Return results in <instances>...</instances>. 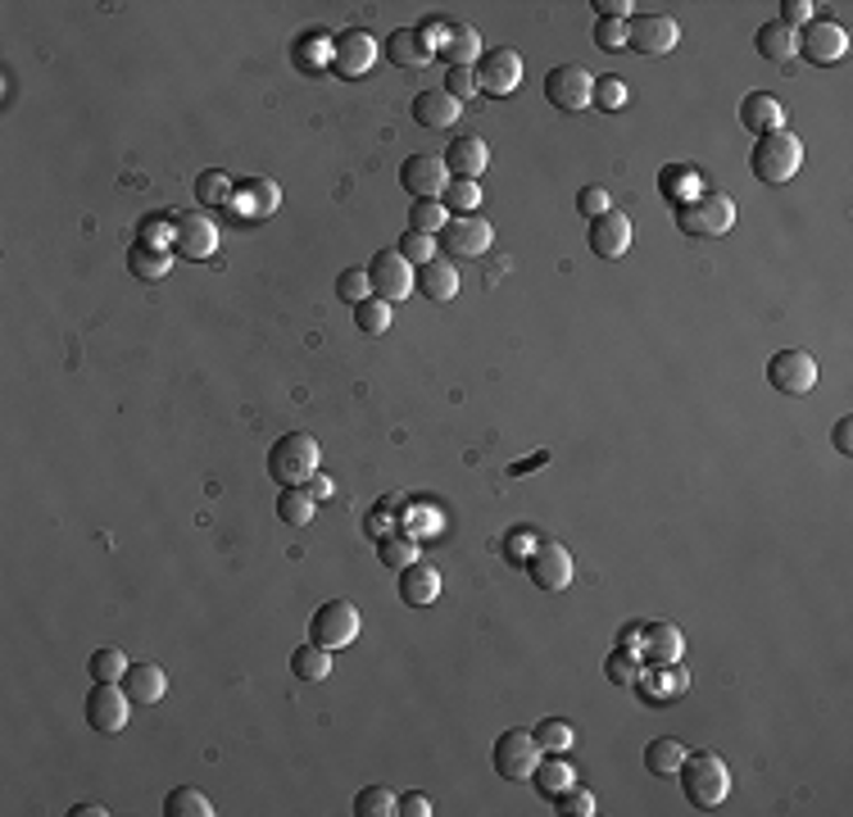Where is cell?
Instances as JSON below:
<instances>
[{"label": "cell", "instance_id": "obj_1", "mask_svg": "<svg viewBox=\"0 0 853 817\" xmlns=\"http://www.w3.org/2000/svg\"><path fill=\"white\" fill-rule=\"evenodd\" d=\"M677 782H681L690 808L713 813V808H722L726 795H731V767H726L718 754H709V750H703V754H686V763H681V772H677Z\"/></svg>", "mask_w": 853, "mask_h": 817}, {"label": "cell", "instance_id": "obj_2", "mask_svg": "<svg viewBox=\"0 0 853 817\" xmlns=\"http://www.w3.org/2000/svg\"><path fill=\"white\" fill-rule=\"evenodd\" d=\"M799 168H803V141L790 128H776V132L754 141L750 173L763 182V187H786Z\"/></svg>", "mask_w": 853, "mask_h": 817}, {"label": "cell", "instance_id": "obj_3", "mask_svg": "<svg viewBox=\"0 0 853 817\" xmlns=\"http://www.w3.org/2000/svg\"><path fill=\"white\" fill-rule=\"evenodd\" d=\"M322 464V445L309 432H286L269 450V477L277 487H305Z\"/></svg>", "mask_w": 853, "mask_h": 817}, {"label": "cell", "instance_id": "obj_4", "mask_svg": "<svg viewBox=\"0 0 853 817\" xmlns=\"http://www.w3.org/2000/svg\"><path fill=\"white\" fill-rule=\"evenodd\" d=\"M677 228L686 237H726L735 228V200L726 192H695L677 205Z\"/></svg>", "mask_w": 853, "mask_h": 817}, {"label": "cell", "instance_id": "obj_5", "mask_svg": "<svg viewBox=\"0 0 853 817\" xmlns=\"http://www.w3.org/2000/svg\"><path fill=\"white\" fill-rule=\"evenodd\" d=\"M636 658L641 667H649V673H663V667H672L686 658V636H681V627L672 622H636Z\"/></svg>", "mask_w": 853, "mask_h": 817}, {"label": "cell", "instance_id": "obj_6", "mask_svg": "<svg viewBox=\"0 0 853 817\" xmlns=\"http://www.w3.org/2000/svg\"><path fill=\"white\" fill-rule=\"evenodd\" d=\"M540 745H536V731L527 727H513L495 740V772L504 782H532L536 767H540Z\"/></svg>", "mask_w": 853, "mask_h": 817}, {"label": "cell", "instance_id": "obj_7", "mask_svg": "<svg viewBox=\"0 0 853 817\" xmlns=\"http://www.w3.org/2000/svg\"><path fill=\"white\" fill-rule=\"evenodd\" d=\"M359 627H363V618L350 600H327V604H318V613L309 622V641L322 650H346L359 641Z\"/></svg>", "mask_w": 853, "mask_h": 817}, {"label": "cell", "instance_id": "obj_8", "mask_svg": "<svg viewBox=\"0 0 853 817\" xmlns=\"http://www.w3.org/2000/svg\"><path fill=\"white\" fill-rule=\"evenodd\" d=\"M368 282H373L378 301L400 305V301H409V291L418 286V273H414V264L400 250H378L373 264H368Z\"/></svg>", "mask_w": 853, "mask_h": 817}, {"label": "cell", "instance_id": "obj_9", "mask_svg": "<svg viewBox=\"0 0 853 817\" xmlns=\"http://www.w3.org/2000/svg\"><path fill=\"white\" fill-rule=\"evenodd\" d=\"M677 46H681V23L672 14H632V19H626V51L667 55Z\"/></svg>", "mask_w": 853, "mask_h": 817}, {"label": "cell", "instance_id": "obj_10", "mask_svg": "<svg viewBox=\"0 0 853 817\" xmlns=\"http://www.w3.org/2000/svg\"><path fill=\"white\" fill-rule=\"evenodd\" d=\"M132 718V695L123 690V682H96V690L87 695V727L100 736H119Z\"/></svg>", "mask_w": 853, "mask_h": 817}, {"label": "cell", "instance_id": "obj_11", "mask_svg": "<svg viewBox=\"0 0 853 817\" xmlns=\"http://www.w3.org/2000/svg\"><path fill=\"white\" fill-rule=\"evenodd\" d=\"M590 91H595V78L581 64H559L545 73V100L559 109V115H581L590 105Z\"/></svg>", "mask_w": 853, "mask_h": 817}, {"label": "cell", "instance_id": "obj_12", "mask_svg": "<svg viewBox=\"0 0 853 817\" xmlns=\"http://www.w3.org/2000/svg\"><path fill=\"white\" fill-rule=\"evenodd\" d=\"M472 78H477V91L486 96H513L517 83H523V55L500 46V51H481V59L472 64Z\"/></svg>", "mask_w": 853, "mask_h": 817}, {"label": "cell", "instance_id": "obj_13", "mask_svg": "<svg viewBox=\"0 0 853 817\" xmlns=\"http://www.w3.org/2000/svg\"><path fill=\"white\" fill-rule=\"evenodd\" d=\"M378 55H382L378 36L363 32V28H346L341 36H331V68H337L341 78H363V73L378 64Z\"/></svg>", "mask_w": 853, "mask_h": 817}, {"label": "cell", "instance_id": "obj_14", "mask_svg": "<svg viewBox=\"0 0 853 817\" xmlns=\"http://www.w3.org/2000/svg\"><path fill=\"white\" fill-rule=\"evenodd\" d=\"M491 241H495V228L486 218H477V214L450 218V222H445V232H440L445 259H477V254L491 250Z\"/></svg>", "mask_w": 853, "mask_h": 817}, {"label": "cell", "instance_id": "obj_15", "mask_svg": "<svg viewBox=\"0 0 853 817\" xmlns=\"http://www.w3.org/2000/svg\"><path fill=\"white\" fill-rule=\"evenodd\" d=\"M400 187L414 200H440L445 187H450V168H445V155H409L400 164Z\"/></svg>", "mask_w": 853, "mask_h": 817}, {"label": "cell", "instance_id": "obj_16", "mask_svg": "<svg viewBox=\"0 0 853 817\" xmlns=\"http://www.w3.org/2000/svg\"><path fill=\"white\" fill-rule=\"evenodd\" d=\"M767 382L781 391V395H808L812 386H818V359H812L808 350H781V355H772Z\"/></svg>", "mask_w": 853, "mask_h": 817}, {"label": "cell", "instance_id": "obj_17", "mask_svg": "<svg viewBox=\"0 0 853 817\" xmlns=\"http://www.w3.org/2000/svg\"><path fill=\"white\" fill-rule=\"evenodd\" d=\"M844 51H849V32H844V23H831V19H812V23H803V32H799V55H803L808 64H818V68L840 64Z\"/></svg>", "mask_w": 853, "mask_h": 817}, {"label": "cell", "instance_id": "obj_18", "mask_svg": "<svg viewBox=\"0 0 853 817\" xmlns=\"http://www.w3.org/2000/svg\"><path fill=\"white\" fill-rule=\"evenodd\" d=\"M173 250L182 259H214V250H218V222L209 214H177L173 218Z\"/></svg>", "mask_w": 853, "mask_h": 817}, {"label": "cell", "instance_id": "obj_19", "mask_svg": "<svg viewBox=\"0 0 853 817\" xmlns=\"http://www.w3.org/2000/svg\"><path fill=\"white\" fill-rule=\"evenodd\" d=\"M527 573H532V581H536L540 590H568L577 564H572V554H568L559 541H540V545L532 549V559H527Z\"/></svg>", "mask_w": 853, "mask_h": 817}, {"label": "cell", "instance_id": "obj_20", "mask_svg": "<svg viewBox=\"0 0 853 817\" xmlns=\"http://www.w3.org/2000/svg\"><path fill=\"white\" fill-rule=\"evenodd\" d=\"M632 218H626L622 209H609V214H600V218H590V254L595 259H622L626 250H632Z\"/></svg>", "mask_w": 853, "mask_h": 817}, {"label": "cell", "instance_id": "obj_21", "mask_svg": "<svg viewBox=\"0 0 853 817\" xmlns=\"http://www.w3.org/2000/svg\"><path fill=\"white\" fill-rule=\"evenodd\" d=\"M400 600L409 609H427L440 600V568L427 559H414L409 568H400Z\"/></svg>", "mask_w": 853, "mask_h": 817}, {"label": "cell", "instance_id": "obj_22", "mask_svg": "<svg viewBox=\"0 0 853 817\" xmlns=\"http://www.w3.org/2000/svg\"><path fill=\"white\" fill-rule=\"evenodd\" d=\"M431 51L450 59V68H472L481 59V36L468 23H440V42Z\"/></svg>", "mask_w": 853, "mask_h": 817}, {"label": "cell", "instance_id": "obj_23", "mask_svg": "<svg viewBox=\"0 0 853 817\" xmlns=\"http://www.w3.org/2000/svg\"><path fill=\"white\" fill-rule=\"evenodd\" d=\"M277 205H282L277 182H269V177H245L241 187H237V196H232L228 209L241 214V218H269Z\"/></svg>", "mask_w": 853, "mask_h": 817}, {"label": "cell", "instance_id": "obj_24", "mask_svg": "<svg viewBox=\"0 0 853 817\" xmlns=\"http://www.w3.org/2000/svg\"><path fill=\"white\" fill-rule=\"evenodd\" d=\"M445 168H450L455 177L477 182L481 173L491 168V145L481 141V137H455V141H450V151H445Z\"/></svg>", "mask_w": 853, "mask_h": 817}, {"label": "cell", "instance_id": "obj_25", "mask_svg": "<svg viewBox=\"0 0 853 817\" xmlns=\"http://www.w3.org/2000/svg\"><path fill=\"white\" fill-rule=\"evenodd\" d=\"M459 115H463V105H459L450 91H445V87H431V91L414 96V123H423V128H431V132L455 128Z\"/></svg>", "mask_w": 853, "mask_h": 817}, {"label": "cell", "instance_id": "obj_26", "mask_svg": "<svg viewBox=\"0 0 853 817\" xmlns=\"http://www.w3.org/2000/svg\"><path fill=\"white\" fill-rule=\"evenodd\" d=\"M740 123H745L750 132H758V137H767L776 128H786V105L772 91H750L745 100H740Z\"/></svg>", "mask_w": 853, "mask_h": 817}, {"label": "cell", "instance_id": "obj_27", "mask_svg": "<svg viewBox=\"0 0 853 817\" xmlns=\"http://www.w3.org/2000/svg\"><path fill=\"white\" fill-rule=\"evenodd\" d=\"M386 55H391V64L395 68H427L431 59H436V51H431V42H427V36L418 32V28H395L391 32V42L382 46Z\"/></svg>", "mask_w": 853, "mask_h": 817}, {"label": "cell", "instance_id": "obj_28", "mask_svg": "<svg viewBox=\"0 0 853 817\" xmlns=\"http://www.w3.org/2000/svg\"><path fill=\"white\" fill-rule=\"evenodd\" d=\"M459 286H463V277H459V269L450 264V259H431V264L418 269V291L436 305H450L459 295Z\"/></svg>", "mask_w": 853, "mask_h": 817}, {"label": "cell", "instance_id": "obj_29", "mask_svg": "<svg viewBox=\"0 0 853 817\" xmlns=\"http://www.w3.org/2000/svg\"><path fill=\"white\" fill-rule=\"evenodd\" d=\"M123 690L136 699V704H160L168 695V673L160 663H132L123 673Z\"/></svg>", "mask_w": 853, "mask_h": 817}, {"label": "cell", "instance_id": "obj_30", "mask_svg": "<svg viewBox=\"0 0 853 817\" xmlns=\"http://www.w3.org/2000/svg\"><path fill=\"white\" fill-rule=\"evenodd\" d=\"M754 46H758V55H763L767 64H790V59L799 55V32L772 19V23H763V28L754 32Z\"/></svg>", "mask_w": 853, "mask_h": 817}, {"label": "cell", "instance_id": "obj_31", "mask_svg": "<svg viewBox=\"0 0 853 817\" xmlns=\"http://www.w3.org/2000/svg\"><path fill=\"white\" fill-rule=\"evenodd\" d=\"M291 64L305 73V78H318L322 68H331V36L327 32H305V36H295V46H291Z\"/></svg>", "mask_w": 853, "mask_h": 817}, {"label": "cell", "instance_id": "obj_32", "mask_svg": "<svg viewBox=\"0 0 853 817\" xmlns=\"http://www.w3.org/2000/svg\"><path fill=\"white\" fill-rule=\"evenodd\" d=\"M681 763H686V745H681V740H672V736H658V740H649V745H645V772L663 776V782H672V776L681 772Z\"/></svg>", "mask_w": 853, "mask_h": 817}, {"label": "cell", "instance_id": "obj_33", "mask_svg": "<svg viewBox=\"0 0 853 817\" xmlns=\"http://www.w3.org/2000/svg\"><path fill=\"white\" fill-rule=\"evenodd\" d=\"M314 513H318V500H314L309 491H300V487H282V495H277V518H282L286 527H309Z\"/></svg>", "mask_w": 853, "mask_h": 817}, {"label": "cell", "instance_id": "obj_34", "mask_svg": "<svg viewBox=\"0 0 853 817\" xmlns=\"http://www.w3.org/2000/svg\"><path fill=\"white\" fill-rule=\"evenodd\" d=\"M291 673H295V682H327L331 677V650H322V645H300L291 654Z\"/></svg>", "mask_w": 853, "mask_h": 817}, {"label": "cell", "instance_id": "obj_35", "mask_svg": "<svg viewBox=\"0 0 853 817\" xmlns=\"http://www.w3.org/2000/svg\"><path fill=\"white\" fill-rule=\"evenodd\" d=\"M128 269H132L136 277H145V282H160V277L173 269V254L160 250V246H151V241H141V246H132V254H128Z\"/></svg>", "mask_w": 853, "mask_h": 817}, {"label": "cell", "instance_id": "obj_36", "mask_svg": "<svg viewBox=\"0 0 853 817\" xmlns=\"http://www.w3.org/2000/svg\"><path fill=\"white\" fill-rule=\"evenodd\" d=\"M536 791L545 795V799H554V795H564L568 786H577V767L572 763H564V759H549V763H540L536 767Z\"/></svg>", "mask_w": 853, "mask_h": 817}, {"label": "cell", "instance_id": "obj_37", "mask_svg": "<svg viewBox=\"0 0 853 817\" xmlns=\"http://www.w3.org/2000/svg\"><path fill=\"white\" fill-rule=\"evenodd\" d=\"M232 196H237V187H232V177H228V173L209 168V173H200V177H196V200H200L205 209H222V205H232Z\"/></svg>", "mask_w": 853, "mask_h": 817}, {"label": "cell", "instance_id": "obj_38", "mask_svg": "<svg viewBox=\"0 0 853 817\" xmlns=\"http://www.w3.org/2000/svg\"><path fill=\"white\" fill-rule=\"evenodd\" d=\"M164 813H168V817H214V804H209V795L196 791V786H177V791H168Z\"/></svg>", "mask_w": 853, "mask_h": 817}, {"label": "cell", "instance_id": "obj_39", "mask_svg": "<svg viewBox=\"0 0 853 817\" xmlns=\"http://www.w3.org/2000/svg\"><path fill=\"white\" fill-rule=\"evenodd\" d=\"M354 327L363 331V337H386L391 331V305L378 301V295H368V301L354 305Z\"/></svg>", "mask_w": 853, "mask_h": 817}, {"label": "cell", "instance_id": "obj_40", "mask_svg": "<svg viewBox=\"0 0 853 817\" xmlns=\"http://www.w3.org/2000/svg\"><path fill=\"white\" fill-rule=\"evenodd\" d=\"M445 222H450V209H445L440 200H414V209H409V232L440 237Z\"/></svg>", "mask_w": 853, "mask_h": 817}, {"label": "cell", "instance_id": "obj_41", "mask_svg": "<svg viewBox=\"0 0 853 817\" xmlns=\"http://www.w3.org/2000/svg\"><path fill=\"white\" fill-rule=\"evenodd\" d=\"M440 205L450 209V218H463V214H472L481 205V187H477V182H468V177H455L450 187H445Z\"/></svg>", "mask_w": 853, "mask_h": 817}, {"label": "cell", "instance_id": "obj_42", "mask_svg": "<svg viewBox=\"0 0 853 817\" xmlns=\"http://www.w3.org/2000/svg\"><path fill=\"white\" fill-rule=\"evenodd\" d=\"M695 173L686 168V164H667L663 173H658V192H663V200H672V205H681V200H690L695 192Z\"/></svg>", "mask_w": 853, "mask_h": 817}, {"label": "cell", "instance_id": "obj_43", "mask_svg": "<svg viewBox=\"0 0 853 817\" xmlns=\"http://www.w3.org/2000/svg\"><path fill=\"white\" fill-rule=\"evenodd\" d=\"M604 673H609V682H613V686H636V682L645 677V667H641V658H636L632 650H622V645H617V650L609 654V663H604Z\"/></svg>", "mask_w": 853, "mask_h": 817}, {"label": "cell", "instance_id": "obj_44", "mask_svg": "<svg viewBox=\"0 0 853 817\" xmlns=\"http://www.w3.org/2000/svg\"><path fill=\"white\" fill-rule=\"evenodd\" d=\"M128 667H132V663H128L123 650H96L91 663H87V673H91V682H123Z\"/></svg>", "mask_w": 853, "mask_h": 817}, {"label": "cell", "instance_id": "obj_45", "mask_svg": "<svg viewBox=\"0 0 853 817\" xmlns=\"http://www.w3.org/2000/svg\"><path fill=\"white\" fill-rule=\"evenodd\" d=\"M400 808V795H391L386 786H368L354 795V813L359 817H391Z\"/></svg>", "mask_w": 853, "mask_h": 817}, {"label": "cell", "instance_id": "obj_46", "mask_svg": "<svg viewBox=\"0 0 853 817\" xmlns=\"http://www.w3.org/2000/svg\"><path fill=\"white\" fill-rule=\"evenodd\" d=\"M572 740H577L572 722L549 718V722H540V727H536V745H540V750H549V754H564V750H572Z\"/></svg>", "mask_w": 853, "mask_h": 817}, {"label": "cell", "instance_id": "obj_47", "mask_svg": "<svg viewBox=\"0 0 853 817\" xmlns=\"http://www.w3.org/2000/svg\"><path fill=\"white\" fill-rule=\"evenodd\" d=\"M378 549H382L378 559H382L386 568H395V573H400V568H409V564L418 559V545H414L409 536H386V541H378Z\"/></svg>", "mask_w": 853, "mask_h": 817}, {"label": "cell", "instance_id": "obj_48", "mask_svg": "<svg viewBox=\"0 0 853 817\" xmlns=\"http://www.w3.org/2000/svg\"><path fill=\"white\" fill-rule=\"evenodd\" d=\"M373 295V282H368V269H346L341 277H337V301H346V305H359V301H368Z\"/></svg>", "mask_w": 853, "mask_h": 817}, {"label": "cell", "instance_id": "obj_49", "mask_svg": "<svg viewBox=\"0 0 853 817\" xmlns=\"http://www.w3.org/2000/svg\"><path fill=\"white\" fill-rule=\"evenodd\" d=\"M404 259H409L414 269H423V264H431L436 259V237H423V232H404V241L395 246Z\"/></svg>", "mask_w": 853, "mask_h": 817}, {"label": "cell", "instance_id": "obj_50", "mask_svg": "<svg viewBox=\"0 0 853 817\" xmlns=\"http://www.w3.org/2000/svg\"><path fill=\"white\" fill-rule=\"evenodd\" d=\"M554 808H559L564 817H590L595 813V795L581 791V786H568L564 795H554Z\"/></svg>", "mask_w": 853, "mask_h": 817}, {"label": "cell", "instance_id": "obj_51", "mask_svg": "<svg viewBox=\"0 0 853 817\" xmlns=\"http://www.w3.org/2000/svg\"><path fill=\"white\" fill-rule=\"evenodd\" d=\"M590 105H600L604 115H609V109H622V105H626V87H622V78H595Z\"/></svg>", "mask_w": 853, "mask_h": 817}, {"label": "cell", "instance_id": "obj_52", "mask_svg": "<svg viewBox=\"0 0 853 817\" xmlns=\"http://www.w3.org/2000/svg\"><path fill=\"white\" fill-rule=\"evenodd\" d=\"M595 46L600 51H626V23L622 19H600L595 23Z\"/></svg>", "mask_w": 853, "mask_h": 817}, {"label": "cell", "instance_id": "obj_53", "mask_svg": "<svg viewBox=\"0 0 853 817\" xmlns=\"http://www.w3.org/2000/svg\"><path fill=\"white\" fill-rule=\"evenodd\" d=\"M395 532V509H391V500H382L373 513H368V536L373 541H386Z\"/></svg>", "mask_w": 853, "mask_h": 817}, {"label": "cell", "instance_id": "obj_54", "mask_svg": "<svg viewBox=\"0 0 853 817\" xmlns=\"http://www.w3.org/2000/svg\"><path fill=\"white\" fill-rule=\"evenodd\" d=\"M445 91H450L459 105H463L468 96H477V78H472V68H450V73H445Z\"/></svg>", "mask_w": 853, "mask_h": 817}, {"label": "cell", "instance_id": "obj_55", "mask_svg": "<svg viewBox=\"0 0 853 817\" xmlns=\"http://www.w3.org/2000/svg\"><path fill=\"white\" fill-rule=\"evenodd\" d=\"M577 209H581L586 218H600V214H609V209H613V200H609V192H604V187H586V192L577 196Z\"/></svg>", "mask_w": 853, "mask_h": 817}, {"label": "cell", "instance_id": "obj_56", "mask_svg": "<svg viewBox=\"0 0 853 817\" xmlns=\"http://www.w3.org/2000/svg\"><path fill=\"white\" fill-rule=\"evenodd\" d=\"M812 10H818L812 0H781V19H776V23H786V28L799 32V23H812Z\"/></svg>", "mask_w": 853, "mask_h": 817}, {"label": "cell", "instance_id": "obj_57", "mask_svg": "<svg viewBox=\"0 0 853 817\" xmlns=\"http://www.w3.org/2000/svg\"><path fill=\"white\" fill-rule=\"evenodd\" d=\"M395 813H404V817H431L436 804H431L427 795H400V808H395Z\"/></svg>", "mask_w": 853, "mask_h": 817}, {"label": "cell", "instance_id": "obj_58", "mask_svg": "<svg viewBox=\"0 0 853 817\" xmlns=\"http://www.w3.org/2000/svg\"><path fill=\"white\" fill-rule=\"evenodd\" d=\"M595 10H600V19H622L626 23L636 6H632V0H595Z\"/></svg>", "mask_w": 853, "mask_h": 817}, {"label": "cell", "instance_id": "obj_59", "mask_svg": "<svg viewBox=\"0 0 853 817\" xmlns=\"http://www.w3.org/2000/svg\"><path fill=\"white\" fill-rule=\"evenodd\" d=\"M835 450H840V455H853V423H849V418L835 423Z\"/></svg>", "mask_w": 853, "mask_h": 817}, {"label": "cell", "instance_id": "obj_60", "mask_svg": "<svg viewBox=\"0 0 853 817\" xmlns=\"http://www.w3.org/2000/svg\"><path fill=\"white\" fill-rule=\"evenodd\" d=\"M331 491H337V487H331V477H322V472L309 477V495L314 500H331Z\"/></svg>", "mask_w": 853, "mask_h": 817}, {"label": "cell", "instance_id": "obj_61", "mask_svg": "<svg viewBox=\"0 0 853 817\" xmlns=\"http://www.w3.org/2000/svg\"><path fill=\"white\" fill-rule=\"evenodd\" d=\"M109 808L105 804H78V808H73V817H105Z\"/></svg>", "mask_w": 853, "mask_h": 817}]
</instances>
